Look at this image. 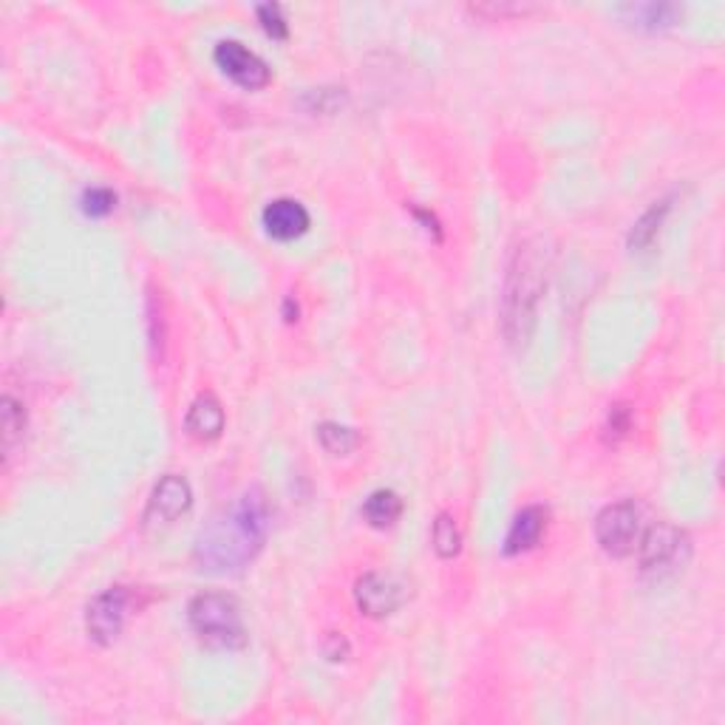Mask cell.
Wrapping results in <instances>:
<instances>
[{
  "instance_id": "obj_5",
  "label": "cell",
  "mask_w": 725,
  "mask_h": 725,
  "mask_svg": "<svg viewBox=\"0 0 725 725\" xmlns=\"http://www.w3.org/2000/svg\"><path fill=\"white\" fill-rule=\"evenodd\" d=\"M686 556H689V539L666 521H660L640 544V570L649 575H663L669 570H677Z\"/></svg>"
},
{
  "instance_id": "obj_1",
  "label": "cell",
  "mask_w": 725,
  "mask_h": 725,
  "mask_svg": "<svg viewBox=\"0 0 725 725\" xmlns=\"http://www.w3.org/2000/svg\"><path fill=\"white\" fill-rule=\"evenodd\" d=\"M272 528V510L258 488L212 516L196 539V561L205 572H238L261 553Z\"/></svg>"
},
{
  "instance_id": "obj_11",
  "label": "cell",
  "mask_w": 725,
  "mask_h": 725,
  "mask_svg": "<svg viewBox=\"0 0 725 725\" xmlns=\"http://www.w3.org/2000/svg\"><path fill=\"white\" fill-rule=\"evenodd\" d=\"M184 428H187L191 437H196L202 442L219 440L221 431H224V409H221V403L210 391H205V394H198L193 400L191 411H187V419H184Z\"/></svg>"
},
{
  "instance_id": "obj_15",
  "label": "cell",
  "mask_w": 725,
  "mask_h": 725,
  "mask_svg": "<svg viewBox=\"0 0 725 725\" xmlns=\"http://www.w3.org/2000/svg\"><path fill=\"white\" fill-rule=\"evenodd\" d=\"M363 516L372 528L386 530L391 528L400 516H403V499L397 496L394 491H374L372 496L366 499V505H363Z\"/></svg>"
},
{
  "instance_id": "obj_16",
  "label": "cell",
  "mask_w": 725,
  "mask_h": 725,
  "mask_svg": "<svg viewBox=\"0 0 725 725\" xmlns=\"http://www.w3.org/2000/svg\"><path fill=\"white\" fill-rule=\"evenodd\" d=\"M0 419H3V448H7V456L12 454V448L17 445V440L23 437V428H26V411L17 403L15 397H3L0 400Z\"/></svg>"
},
{
  "instance_id": "obj_22",
  "label": "cell",
  "mask_w": 725,
  "mask_h": 725,
  "mask_svg": "<svg viewBox=\"0 0 725 725\" xmlns=\"http://www.w3.org/2000/svg\"><path fill=\"white\" fill-rule=\"evenodd\" d=\"M147 318H151V346H154V358H161V346H165V321H161V312H156V298L147 301Z\"/></svg>"
},
{
  "instance_id": "obj_13",
  "label": "cell",
  "mask_w": 725,
  "mask_h": 725,
  "mask_svg": "<svg viewBox=\"0 0 725 725\" xmlns=\"http://www.w3.org/2000/svg\"><path fill=\"white\" fill-rule=\"evenodd\" d=\"M621 15L626 17V23H632L635 29L660 31L677 23L681 9L672 7V3H630V7H621Z\"/></svg>"
},
{
  "instance_id": "obj_17",
  "label": "cell",
  "mask_w": 725,
  "mask_h": 725,
  "mask_svg": "<svg viewBox=\"0 0 725 725\" xmlns=\"http://www.w3.org/2000/svg\"><path fill=\"white\" fill-rule=\"evenodd\" d=\"M318 442H321V448L326 454L344 456L349 454V451H354V445H358V433H354L352 428H346V425L323 423L318 425Z\"/></svg>"
},
{
  "instance_id": "obj_14",
  "label": "cell",
  "mask_w": 725,
  "mask_h": 725,
  "mask_svg": "<svg viewBox=\"0 0 725 725\" xmlns=\"http://www.w3.org/2000/svg\"><path fill=\"white\" fill-rule=\"evenodd\" d=\"M669 210H672V198H660V202H655V205L635 221V228H632L630 233L632 253H644L646 247H652L655 238H658L660 233V224H663V219L669 216Z\"/></svg>"
},
{
  "instance_id": "obj_12",
  "label": "cell",
  "mask_w": 725,
  "mask_h": 725,
  "mask_svg": "<svg viewBox=\"0 0 725 725\" xmlns=\"http://www.w3.org/2000/svg\"><path fill=\"white\" fill-rule=\"evenodd\" d=\"M544 528H547V510L539 505L525 507L514 519L510 530H507L505 556H519V553L533 549L539 544V539H542Z\"/></svg>"
},
{
  "instance_id": "obj_7",
  "label": "cell",
  "mask_w": 725,
  "mask_h": 725,
  "mask_svg": "<svg viewBox=\"0 0 725 725\" xmlns=\"http://www.w3.org/2000/svg\"><path fill=\"white\" fill-rule=\"evenodd\" d=\"M212 60H216V66H219L221 72L228 74L230 80L238 82V86L247 91L264 89V86H270L272 80V74L270 68H267L264 60L258 57L256 52L244 49L238 40H221V43L216 46V52H212Z\"/></svg>"
},
{
  "instance_id": "obj_3",
  "label": "cell",
  "mask_w": 725,
  "mask_h": 725,
  "mask_svg": "<svg viewBox=\"0 0 725 725\" xmlns=\"http://www.w3.org/2000/svg\"><path fill=\"white\" fill-rule=\"evenodd\" d=\"M187 621L196 637L210 649L233 652L247 644V630H244L242 609L233 595L221 593H202L196 595L187 607Z\"/></svg>"
},
{
  "instance_id": "obj_23",
  "label": "cell",
  "mask_w": 725,
  "mask_h": 725,
  "mask_svg": "<svg viewBox=\"0 0 725 725\" xmlns=\"http://www.w3.org/2000/svg\"><path fill=\"white\" fill-rule=\"evenodd\" d=\"M479 15H493V17H505V15H525L528 7H510V3H502V7H479L474 9Z\"/></svg>"
},
{
  "instance_id": "obj_21",
  "label": "cell",
  "mask_w": 725,
  "mask_h": 725,
  "mask_svg": "<svg viewBox=\"0 0 725 725\" xmlns=\"http://www.w3.org/2000/svg\"><path fill=\"white\" fill-rule=\"evenodd\" d=\"M632 428V411L630 405H616V409L609 411L607 417V433L612 437V440H621V437H626Z\"/></svg>"
},
{
  "instance_id": "obj_10",
  "label": "cell",
  "mask_w": 725,
  "mask_h": 725,
  "mask_svg": "<svg viewBox=\"0 0 725 725\" xmlns=\"http://www.w3.org/2000/svg\"><path fill=\"white\" fill-rule=\"evenodd\" d=\"M261 221L275 242H295L309 230V210L295 198H275L264 207Z\"/></svg>"
},
{
  "instance_id": "obj_2",
  "label": "cell",
  "mask_w": 725,
  "mask_h": 725,
  "mask_svg": "<svg viewBox=\"0 0 725 725\" xmlns=\"http://www.w3.org/2000/svg\"><path fill=\"white\" fill-rule=\"evenodd\" d=\"M544 293L542 253L530 244L516 249L514 264L507 270L505 295H502V326L514 346L528 344L535 326V309Z\"/></svg>"
},
{
  "instance_id": "obj_20",
  "label": "cell",
  "mask_w": 725,
  "mask_h": 725,
  "mask_svg": "<svg viewBox=\"0 0 725 725\" xmlns=\"http://www.w3.org/2000/svg\"><path fill=\"white\" fill-rule=\"evenodd\" d=\"M258 21H261V26H264V31L272 37V40H286V37H289L284 9H281L279 3H264V7H258Z\"/></svg>"
},
{
  "instance_id": "obj_18",
  "label": "cell",
  "mask_w": 725,
  "mask_h": 725,
  "mask_svg": "<svg viewBox=\"0 0 725 725\" xmlns=\"http://www.w3.org/2000/svg\"><path fill=\"white\" fill-rule=\"evenodd\" d=\"M462 547V535L456 521L448 514H442L440 519L433 521V549L440 558H454Z\"/></svg>"
},
{
  "instance_id": "obj_6",
  "label": "cell",
  "mask_w": 725,
  "mask_h": 725,
  "mask_svg": "<svg viewBox=\"0 0 725 725\" xmlns=\"http://www.w3.org/2000/svg\"><path fill=\"white\" fill-rule=\"evenodd\" d=\"M193 505V491L187 479L177 477V474H168L161 477L159 484L151 493V502L145 507V528L147 530H159L170 528L179 516H184Z\"/></svg>"
},
{
  "instance_id": "obj_8",
  "label": "cell",
  "mask_w": 725,
  "mask_h": 725,
  "mask_svg": "<svg viewBox=\"0 0 725 725\" xmlns=\"http://www.w3.org/2000/svg\"><path fill=\"white\" fill-rule=\"evenodd\" d=\"M125 616H128V590L125 586H114L105 590L89 604L86 609V630L89 637L100 646H111L122 632Z\"/></svg>"
},
{
  "instance_id": "obj_9",
  "label": "cell",
  "mask_w": 725,
  "mask_h": 725,
  "mask_svg": "<svg viewBox=\"0 0 725 725\" xmlns=\"http://www.w3.org/2000/svg\"><path fill=\"white\" fill-rule=\"evenodd\" d=\"M354 601H358L360 612L368 618H386L397 612V607L403 604V590L391 575L383 572H366L363 579L354 584Z\"/></svg>"
},
{
  "instance_id": "obj_19",
  "label": "cell",
  "mask_w": 725,
  "mask_h": 725,
  "mask_svg": "<svg viewBox=\"0 0 725 725\" xmlns=\"http://www.w3.org/2000/svg\"><path fill=\"white\" fill-rule=\"evenodd\" d=\"M80 205L82 212L91 216V219H105L117 207V193L108 191V187H91V191L82 193Z\"/></svg>"
},
{
  "instance_id": "obj_4",
  "label": "cell",
  "mask_w": 725,
  "mask_h": 725,
  "mask_svg": "<svg viewBox=\"0 0 725 725\" xmlns=\"http://www.w3.org/2000/svg\"><path fill=\"white\" fill-rule=\"evenodd\" d=\"M637 530H640V514L632 502H618V505L604 507L595 519V539L601 544L604 553L623 558L635 549Z\"/></svg>"
}]
</instances>
